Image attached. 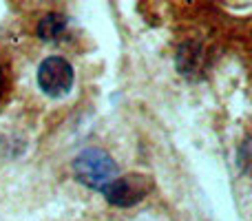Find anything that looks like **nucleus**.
<instances>
[{
    "label": "nucleus",
    "instance_id": "nucleus-1",
    "mask_svg": "<svg viewBox=\"0 0 252 221\" xmlns=\"http://www.w3.org/2000/svg\"><path fill=\"white\" fill-rule=\"evenodd\" d=\"M73 175L87 188L104 190L118 177V164L102 148H84L73 159Z\"/></svg>",
    "mask_w": 252,
    "mask_h": 221
},
{
    "label": "nucleus",
    "instance_id": "nucleus-2",
    "mask_svg": "<svg viewBox=\"0 0 252 221\" xmlns=\"http://www.w3.org/2000/svg\"><path fill=\"white\" fill-rule=\"evenodd\" d=\"M153 190V179L142 173H130L124 177H115L109 186L104 188V197L109 204L118 208H130L137 206L148 192Z\"/></svg>",
    "mask_w": 252,
    "mask_h": 221
},
{
    "label": "nucleus",
    "instance_id": "nucleus-3",
    "mask_svg": "<svg viewBox=\"0 0 252 221\" xmlns=\"http://www.w3.org/2000/svg\"><path fill=\"white\" fill-rule=\"evenodd\" d=\"M73 66L60 56H51L38 69V87L49 97H64L73 89Z\"/></svg>",
    "mask_w": 252,
    "mask_h": 221
},
{
    "label": "nucleus",
    "instance_id": "nucleus-4",
    "mask_svg": "<svg viewBox=\"0 0 252 221\" xmlns=\"http://www.w3.org/2000/svg\"><path fill=\"white\" fill-rule=\"evenodd\" d=\"M64 29H66V18L62 13H47L44 18H40L35 33L42 40H56Z\"/></svg>",
    "mask_w": 252,
    "mask_h": 221
},
{
    "label": "nucleus",
    "instance_id": "nucleus-5",
    "mask_svg": "<svg viewBox=\"0 0 252 221\" xmlns=\"http://www.w3.org/2000/svg\"><path fill=\"white\" fill-rule=\"evenodd\" d=\"M4 87H7V78H4V71H2V66H0V97L4 95Z\"/></svg>",
    "mask_w": 252,
    "mask_h": 221
}]
</instances>
